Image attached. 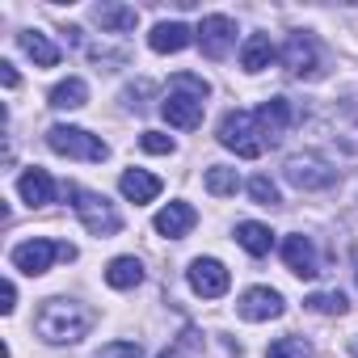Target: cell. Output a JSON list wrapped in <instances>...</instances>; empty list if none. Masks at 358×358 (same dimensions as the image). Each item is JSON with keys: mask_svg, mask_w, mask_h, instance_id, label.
<instances>
[{"mask_svg": "<svg viewBox=\"0 0 358 358\" xmlns=\"http://www.w3.org/2000/svg\"><path fill=\"white\" fill-rule=\"evenodd\" d=\"M207 93H211V85H207L203 76H194V72H177V76L169 80L164 101H160L164 122H169V127H177V131H194V127L203 122Z\"/></svg>", "mask_w": 358, "mask_h": 358, "instance_id": "1", "label": "cell"}, {"mask_svg": "<svg viewBox=\"0 0 358 358\" xmlns=\"http://www.w3.org/2000/svg\"><path fill=\"white\" fill-rule=\"evenodd\" d=\"M93 324V312L85 303H72V299H47L34 316V333L51 345H72L89 333Z\"/></svg>", "mask_w": 358, "mask_h": 358, "instance_id": "2", "label": "cell"}, {"mask_svg": "<svg viewBox=\"0 0 358 358\" xmlns=\"http://www.w3.org/2000/svg\"><path fill=\"white\" fill-rule=\"evenodd\" d=\"M72 257H76V249H72V245H64V241H47V236L22 241V245H13V253H9L13 270H22V274H30V278L47 274V270H51V262H72Z\"/></svg>", "mask_w": 358, "mask_h": 358, "instance_id": "3", "label": "cell"}, {"mask_svg": "<svg viewBox=\"0 0 358 358\" xmlns=\"http://www.w3.org/2000/svg\"><path fill=\"white\" fill-rule=\"evenodd\" d=\"M68 199H72L80 224H85L93 236H114V232L122 228V215L114 211V203H110L106 194H93V190H85V186H68Z\"/></svg>", "mask_w": 358, "mask_h": 358, "instance_id": "4", "label": "cell"}, {"mask_svg": "<svg viewBox=\"0 0 358 358\" xmlns=\"http://www.w3.org/2000/svg\"><path fill=\"white\" fill-rule=\"evenodd\" d=\"M220 143H224L228 152L245 156V160H253V156L266 152V139H262L257 118H253L249 110H228V114L220 118Z\"/></svg>", "mask_w": 358, "mask_h": 358, "instance_id": "5", "label": "cell"}, {"mask_svg": "<svg viewBox=\"0 0 358 358\" xmlns=\"http://www.w3.org/2000/svg\"><path fill=\"white\" fill-rule=\"evenodd\" d=\"M47 143H51V152L72 156V160H106L110 156V148H106L101 135H93L85 127H68V122H55L47 131Z\"/></svg>", "mask_w": 358, "mask_h": 358, "instance_id": "6", "label": "cell"}, {"mask_svg": "<svg viewBox=\"0 0 358 358\" xmlns=\"http://www.w3.org/2000/svg\"><path fill=\"white\" fill-rule=\"evenodd\" d=\"M282 177H287L295 190H329V186L337 182V169H329V164H324L320 156H312V152H295V156H287Z\"/></svg>", "mask_w": 358, "mask_h": 358, "instance_id": "7", "label": "cell"}, {"mask_svg": "<svg viewBox=\"0 0 358 358\" xmlns=\"http://www.w3.org/2000/svg\"><path fill=\"white\" fill-rule=\"evenodd\" d=\"M199 47H203V55L207 59H224L228 55V47L236 43V22L228 17V13H211V17H203L199 22Z\"/></svg>", "mask_w": 358, "mask_h": 358, "instance_id": "8", "label": "cell"}, {"mask_svg": "<svg viewBox=\"0 0 358 358\" xmlns=\"http://www.w3.org/2000/svg\"><path fill=\"white\" fill-rule=\"evenodd\" d=\"M282 68H287L295 80H312V76L320 72V55H316L312 34L295 30V34L287 38V47H282Z\"/></svg>", "mask_w": 358, "mask_h": 358, "instance_id": "9", "label": "cell"}, {"mask_svg": "<svg viewBox=\"0 0 358 358\" xmlns=\"http://www.w3.org/2000/svg\"><path fill=\"white\" fill-rule=\"evenodd\" d=\"M186 278H190L194 295H203V299H220V295L232 287V274H228L224 262H215V257H194L190 270H186Z\"/></svg>", "mask_w": 358, "mask_h": 358, "instance_id": "10", "label": "cell"}, {"mask_svg": "<svg viewBox=\"0 0 358 358\" xmlns=\"http://www.w3.org/2000/svg\"><path fill=\"white\" fill-rule=\"evenodd\" d=\"M282 262H287V270H291L295 278H316V274H320L316 245H312L303 232H295V236H287V241H282Z\"/></svg>", "mask_w": 358, "mask_h": 358, "instance_id": "11", "label": "cell"}, {"mask_svg": "<svg viewBox=\"0 0 358 358\" xmlns=\"http://www.w3.org/2000/svg\"><path fill=\"white\" fill-rule=\"evenodd\" d=\"M282 295L274 291V287H249L245 295H241V303H236V312L245 316V320H274V316H282Z\"/></svg>", "mask_w": 358, "mask_h": 358, "instance_id": "12", "label": "cell"}, {"mask_svg": "<svg viewBox=\"0 0 358 358\" xmlns=\"http://www.w3.org/2000/svg\"><path fill=\"white\" fill-rule=\"evenodd\" d=\"M253 118H257L262 139H266V143H278L282 131L291 127V101H287V97H270V101H262V106L253 110Z\"/></svg>", "mask_w": 358, "mask_h": 358, "instance_id": "13", "label": "cell"}, {"mask_svg": "<svg viewBox=\"0 0 358 358\" xmlns=\"http://www.w3.org/2000/svg\"><path fill=\"white\" fill-rule=\"evenodd\" d=\"M194 224H199V211H194L190 203H169V207H160L156 220H152V228H156L160 236H169V241H182Z\"/></svg>", "mask_w": 358, "mask_h": 358, "instance_id": "14", "label": "cell"}, {"mask_svg": "<svg viewBox=\"0 0 358 358\" xmlns=\"http://www.w3.org/2000/svg\"><path fill=\"white\" fill-rule=\"evenodd\" d=\"M194 43V30L186 22H156L152 34H148V47L156 55H177V51H186Z\"/></svg>", "mask_w": 358, "mask_h": 358, "instance_id": "15", "label": "cell"}, {"mask_svg": "<svg viewBox=\"0 0 358 358\" xmlns=\"http://www.w3.org/2000/svg\"><path fill=\"white\" fill-rule=\"evenodd\" d=\"M17 194H22L30 207H47V203H55V177L34 164V169H26V173L17 177Z\"/></svg>", "mask_w": 358, "mask_h": 358, "instance_id": "16", "label": "cell"}, {"mask_svg": "<svg viewBox=\"0 0 358 358\" xmlns=\"http://www.w3.org/2000/svg\"><path fill=\"white\" fill-rule=\"evenodd\" d=\"M118 190H122V199H131L139 207V203H152L160 194V177H152L148 169H127L118 177Z\"/></svg>", "mask_w": 358, "mask_h": 358, "instance_id": "17", "label": "cell"}, {"mask_svg": "<svg viewBox=\"0 0 358 358\" xmlns=\"http://www.w3.org/2000/svg\"><path fill=\"white\" fill-rule=\"evenodd\" d=\"M93 22L101 26V34H131L135 22H139V13L127 9V5H97L93 9Z\"/></svg>", "mask_w": 358, "mask_h": 358, "instance_id": "18", "label": "cell"}, {"mask_svg": "<svg viewBox=\"0 0 358 358\" xmlns=\"http://www.w3.org/2000/svg\"><path fill=\"white\" fill-rule=\"evenodd\" d=\"M17 43H22V51H26L38 68H55V64H59V47H55L47 34H38V30H22Z\"/></svg>", "mask_w": 358, "mask_h": 358, "instance_id": "19", "label": "cell"}, {"mask_svg": "<svg viewBox=\"0 0 358 358\" xmlns=\"http://www.w3.org/2000/svg\"><path fill=\"white\" fill-rule=\"evenodd\" d=\"M270 59H274V43H270V34H249L245 47H241V68H245V72H266Z\"/></svg>", "mask_w": 358, "mask_h": 358, "instance_id": "20", "label": "cell"}, {"mask_svg": "<svg viewBox=\"0 0 358 358\" xmlns=\"http://www.w3.org/2000/svg\"><path fill=\"white\" fill-rule=\"evenodd\" d=\"M236 241H241V249L253 253V257H266V253L274 249V232H270L266 224H253V220L236 224Z\"/></svg>", "mask_w": 358, "mask_h": 358, "instance_id": "21", "label": "cell"}, {"mask_svg": "<svg viewBox=\"0 0 358 358\" xmlns=\"http://www.w3.org/2000/svg\"><path fill=\"white\" fill-rule=\"evenodd\" d=\"M106 282H110L114 291H131V287H139V282H143V266H139V257H114V262L106 266Z\"/></svg>", "mask_w": 358, "mask_h": 358, "instance_id": "22", "label": "cell"}, {"mask_svg": "<svg viewBox=\"0 0 358 358\" xmlns=\"http://www.w3.org/2000/svg\"><path fill=\"white\" fill-rule=\"evenodd\" d=\"M85 97H89V85H85L80 76H68V80H59V85L47 93V101H51L55 110H80Z\"/></svg>", "mask_w": 358, "mask_h": 358, "instance_id": "23", "label": "cell"}, {"mask_svg": "<svg viewBox=\"0 0 358 358\" xmlns=\"http://www.w3.org/2000/svg\"><path fill=\"white\" fill-rule=\"evenodd\" d=\"M203 186H207L215 199H232V194L241 190V177H236V169H228V164H211L207 177H203Z\"/></svg>", "mask_w": 358, "mask_h": 358, "instance_id": "24", "label": "cell"}, {"mask_svg": "<svg viewBox=\"0 0 358 358\" xmlns=\"http://www.w3.org/2000/svg\"><path fill=\"white\" fill-rule=\"evenodd\" d=\"M266 358H312V345H308L303 337H295V333H287V337H278V341H270V350H266Z\"/></svg>", "mask_w": 358, "mask_h": 358, "instance_id": "25", "label": "cell"}, {"mask_svg": "<svg viewBox=\"0 0 358 358\" xmlns=\"http://www.w3.org/2000/svg\"><path fill=\"white\" fill-rule=\"evenodd\" d=\"M312 312H324V316H341L345 308H350V299L341 295V291H316V295H308L303 299Z\"/></svg>", "mask_w": 358, "mask_h": 358, "instance_id": "26", "label": "cell"}, {"mask_svg": "<svg viewBox=\"0 0 358 358\" xmlns=\"http://www.w3.org/2000/svg\"><path fill=\"white\" fill-rule=\"evenodd\" d=\"M249 194H253V203H257V207H278V203H282L278 186L270 182L266 173H262V177H253V182H249Z\"/></svg>", "mask_w": 358, "mask_h": 358, "instance_id": "27", "label": "cell"}, {"mask_svg": "<svg viewBox=\"0 0 358 358\" xmlns=\"http://www.w3.org/2000/svg\"><path fill=\"white\" fill-rule=\"evenodd\" d=\"M139 148H143V152H156V156H169V152H173V139H169L164 131H143V135H139Z\"/></svg>", "mask_w": 358, "mask_h": 358, "instance_id": "28", "label": "cell"}, {"mask_svg": "<svg viewBox=\"0 0 358 358\" xmlns=\"http://www.w3.org/2000/svg\"><path fill=\"white\" fill-rule=\"evenodd\" d=\"M93 358H139V341H110Z\"/></svg>", "mask_w": 358, "mask_h": 358, "instance_id": "29", "label": "cell"}, {"mask_svg": "<svg viewBox=\"0 0 358 358\" xmlns=\"http://www.w3.org/2000/svg\"><path fill=\"white\" fill-rule=\"evenodd\" d=\"M13 308H17V287H13V282H5V303H0V312L9 316Z\"/></svg>", "mask_w": 358, "mask_h": 358, "instance_id": "30", "label": "cell"}, {"mask_svg": "<svg viewBox=\"0 0 358 358\" xmlns=\"http://www.w3.org/2000/svg\"><path fill=\"white\" fill-rule=\"evenodd\" d=\"M0 80H5V89H17V72H13V64H5V59H0Z\"/></svg>", "mask_w": 358, "mask_h": 358, "instance_id": "31", "label": "cell"}, {"mask_svg": "<svg viewBox=\"0 0 358 358\" xmlns=\"http://www.w3.org/2000/svg\"><path fill=\"white\" fill-rule=\"evenodd\" d=\"M160 358H186V354H182V350H164Z\"/></svg>", "mask_w": 358, "mask_h": 358, "instance_id": "32", "label": "cell"}, {"mask_svg": "<svg viewBox=\"0 0 358 358\" xmlns=\"http://www.w3.org/2000/svg\"><path fill=\"white\" fill-rule=\"evenodd\" d=\"M350 350H354V358H358V333H354V341H350Z\"/></svg>", "mask_w": 358, "mask_h": 358, "instance_id": "33", "label": "cell"}]
</instances>
